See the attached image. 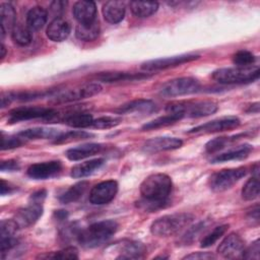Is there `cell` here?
<instances>
[{"label":"cell","instance_id":"obj_1","mask_svg":"<svg viewBox=\"0 0 260 260\" xmlns=\"http://www.w3.org/2000/svg\"><path fill=\"white\" fill-rule=\"evenodd\" d=\"M172 179L162 173H156L146 177L140 184L142 199L137 202L139 208L154 211L162 208L172 191Z\"/></svg>","mask_w":260,"mask_h":260},{"label":"cell","instance_id":"obj_2","mask_svg":"<svg viewBox=\"0 0 260 260\" xmlns=\"http://www.w3.org/2000/svg\"><path fill=\"white\" fill-rule=\"evenodd\" d=\"M117 221L106 219L91 223L77 234L78 243L84 248H95L108 242L118 230Z\"/></svg>","mask_w":260,"mask_h":260},{"label":"cell","instance_id":"obj_3","mask_svg":"<svg viewBox=\"0 0 260 260\" xmlns=\"http://www.w3.org/2000/svg\"><path fill=\"white\" fill-rule=\"evenodd\" d=\"M217 104L212 101H184L169 104L166 107L168 114H175L181 118H201L214 114Z\"/></svg>","mask_w":260,"mask_h":260},{"label":"cell","instance_id":"obj_4","mask_svg":"<svg viewBox=\"0 0 260 260\" xmlns=\"http://www.w3.org/2000/svg\"><path fill=\"white\" fill-rule=\"evenodd\" d=\"M260 70L258 66L219 68L212 72V79L221 84H242L258 79Z\"/></svg>","mask_w":260,"mask_h":260},{"label":"cell","instance_id":"obj_5","mask_svg":"<svg viewBox=\"0 0 260 260\" xmlns=\"http://www.w3.org/2000/svg\"><path fill=\"white\" fill-rule=\"evenodd\" d=\"M190 213H173L155 219L150 225V232L156 237H170L181 232L192 221Z\"/></svg>","mask_w":260,"mask_h":260},{"label":"cell","instance_id":"obj_6","mask_svg":"<svg viewBox=\"0 0 260 260\" xmlns=\"http://www.w3.org/2000/svg\"><path fill=\"white\" fill-rule=\"evenodd\" d=\"M200 88V82L194 77H179L164 83L159 88V94L165 98H175L194 93Z\"/></svg>","mask_w":260,"mask_h":260},{"label":"cell","instance_id":"obj_7","mask_svg":"<svg viewBox=\"0 0 260 260\" xmlns=\"http://www.w3.org/2000/svg\"><path fill=\"white\" fill-rule=\"evenodd\" d=\"M247 174V169L244 167L235 169H224L214 173L209 178V187L214 192H223L232 188Z\"/></svg>","mask_w":260,"mask_h":260},{"label":"cell","instance_id":"obj_8","mask_svg":"<svg viewBox=\"0 0 260 260\" xmlns=\"http://www.w3.org/2000/svg\"><path fill=\"white\" fill-rule=\"evenodd\" d=\"M106 252H110L115 259H140L143 258L146 248L141 242L123 240L110 246Z\"/></svg>","mask_w":260,"mask_h":260},{"label":"cell","instance_id":"obj_9","mask_svg":"<svg viewBox=\"0 0 260 260\" xmlns=\"http://www.w3.org/2000/svg\"><path fill=\"white\" fill-rule=\"evenodd\" d=\"M102 85L98 82H88L74 88L65 90L64 92L59 93L58 95L54 96L53 102L55 104H64V103H71L80 100H84L87 98H91L99 92L102 91Z\"/></svg>","mask_w":260,"mask_h":260},{"label":"cell","instance_id":"obj_10","mask_svg":"<svg viewBox=\"0 0 260 260\" xmlns=\"http://www.w3.org/2000/svg\"><path fill=\"white\" fill-rule=\"evenodd\" d=\"M200 56L197 54H182L165 58H157L153 60H148L141 63L140 68L144 71H158L165 70L173 67L180 66L182 64L197 60Z\"/></svg>","mask_w":260,"mask_h":260},{"label":"cell","instance_id":"obj_11","mask_svg":"<svg viewBox=\"0 0 260 260\" xmlns=\"http://www.w3.org/2000/svg\"><path fill=\"white\" fill-rule=\"evenodd\" d=\"M241 121L239 118L235 116H226L211 120L204 124L198 125L188 131V133L195 134H208V133H216L222 131H229L239 127Z\"/></svg>","mask_w":260,"mask_h":260},{"label":"cell","instance_id":"obj_12","mask_svg":"<svg viewBox=\"0 0 260 260\" xmlns=\"http://www.w3.org/2000/svg\"><path fill=\"white\" fill-rule=\"evenodd\" d=\"M56 115L53 109L43 107H20L13 109L8 114V121L10 123H17L20 121H27L32 119H51Z\"/></svg>","mask_w":260,"mask_h":260},{"label":"cell","instance_id":"obj_13","mask_svg":"<svg viewBox=\"0 0 260 260\" xmlns=\"http://www.w3.org/2000/svg\"><path fill=\"white\" fill-rule=\"evenodd\" d=\"M117 192L118 183L116 181H103L91 188L88 200L93 205H104L111 202L115 198Z\"/></svg>","mask_w":260,"mask_h":260},{"label":"cell","instance_id":"obj_14","mask_svg":"<svg viewBox=\"0 0 260 260\" xmlns=\"http://www.w3.org/2000/svg\"><path fill=\"white\" fill-rule=\"evenodd\" d=\"M245 249L244 240L237 233L229 234L218 245L217 253L228 259H235L242 257Z\"/></svg>","mask_w":260,"mask_h":260},{"label":"cell","instance_id":"obj_15","mask_svg":"<svg viewBox=\"0 0 260 260\" xmlns=\"http://www.w3.org/2000/svg\"><path fill=\"white\" fill-rule=\"evenodd\" d=\"M18 229H20L14 219H4L0 223V244H1V254H4L14 248L18 239L16 237Z\"/></svg>","mask_w":260,"mask_h":260},{"label":"cell","instance_id":"obj_16","mask_svg":"<svg viewBox=\"0 0 260 260\" xmlns=\"http://www.w3.org/2000/svg\"><path fill=\"white\" fill-rule=\"evenodd\" d=\"M62 171V162L60 160H50L34 164L28 167L27 176L35 180H46L55 177Z\"/></svg>","mask_w":260,"mask_h":260},{"label":"cell","instance_id":"obj_17","mask_svg":"<svg viewBox=\"0 0 260 260\" xmlns=\"http://www.w3.org/2000/svg\"><path fill=\"white\" fill-rule=\"evenodd\" d=\"M43 214L42 203L29 201L28 205L18 209L14 215V220L20 229L32 225Z\"/></svg>","mask_w":260,"mask_h":260},{"label":"cell","instance_id":"obj_18","mask_svg":"<svg viewBox=\"0 0 260 260\" xmlns=\"http://www.w3.org/2000/svg\"><path fill=\"white\" fill-rule=\"evenodd\" d=\"M183 145V141L177 137H155L147 140L143 146V151L147 153H155L166 150L178 149Z\"/></svg>","mask_w":260,"mask_h":260},{"label":"cell","instance_id":"obj_19","mask_svg":"<svg viewBox=\"0 0 260 260\" xmlns=\"http://www.w3.org/2000/svg\"><path fill=\"white\" fill-rule=\"evenodd\" d=\"M148 77H149L148 73H133V72H124V71L99 72L93 76L95 80L107 82V83L120 82V81H135V80H141Z\"/></svg>","mask_w":260,"mask_h":260},{"label":"cell","instance_id":"obj_20","mask_svg":"<svg viewBox=\"0 0 260 260\" xmlns=\"http://www.w3.org/2000/svg\"><path fill=\"white\" fill-rule=\"evenodd\" d=\"M72 11L75 19L81 24L90 23L95 20L96 7L93 1H77L74 3Z\"/></svg>","mask_w":260,"mask_h":260},{"label":"cell","instance_id":"obj_21","mask_svg":"<svg viewBox=\"0 0 260 260\" xmlns=\"http://www.w3.org/2000/svg\"><path fill=\"white\" fill-rule=\"evenodd\" d=\"M70 24L62 17L54 18L48 25L46 34L47 37L53 42H62L70 35Z\"/></svg>","mask_w":260,"mask_h":260},{"label":"cell","instance_id":"obj_22","mask_svg":"<svg viewBox=\"0 0 260 260\" xmlns=\"http://www.w3.org/2000/svg\"><path fill=\"white\" fill-rule=\"evenodd\" d=\"M103 148L104 145L101 143H85L76 147L69 148L66 151V156L70 160H80L100 153Z\"/></svg>","mask_w":260,"mask_h":260},{"label":"cell","instance_id":"obj_23","mask_svg":"<svg viewBox=\"0 0 260 260\" xmlns=\"http://www.w3.org/2000/svg\"><path fill=\"white\" fill-rule=\"evenodd\" d=\"M63 132L54 128L47 127H35L20 131L17 135L25 140H36V139H56Z\"/></svg>","mask_w":260,"mask_h":260},{"label":"cell","instance_id":"obj_24","mask_svg":"<svg viewBox=\"0 0 260 260\" xmlns=\"http://www.w3.org/2000/svg\"><path fill=\"white\" fill-rule=\"evenodd\" d=\"M125 3L122 1H108L103 5L104 18L110 23H118L125 16Z\"/></svg>","mask_w":260,"mask_h":260},{"label":"cell","instance_id":"obj_25","mask_svg":"<svg viewBox=\"0 0 260 260\" xmlns=\"http://www.w3.org/2000/svg\"><path fill=\"white\" fill-rule=\"evenodd\" d=\"M252 149H253V147L250 144L239 145V146L232 148L225 152L215 155L214 157H212L210 159V161H211V164H218V162H224V161H230V160L244 159L250 154Z\"/></svg>","mask_w":260,"mask_h":260},{"label":"cell","instance_id":"obj_26","mask_svg":"<svg viewBox=\"0 0 260 260\" xmlns=\"http://www.w3.org/2000/svg\"><path fill=\"white\" fill-rule=\"evenodd\" d=\"M104 164H105L104 158H94V159L83 161L81 164L74 166L71 169L70 176L74 179L88 177V176L92 175L93 173H95L96 171H99L103 167Z\"/></svg>","mask_w":260,"mask_h":260},{"label":"cell","instance_id":"obj_27","mask_svg":"<svg viewBox=\"0 0 260 260\" xmlns=\"http://www.w3.org/2000/svg\"><path fill=\"white\" fill-rule=\"evenodd\" d=\"M156 110V105L150 100H134L131 101L118 109L119 114H129V113H144L150 114Z\"/></svg>","mask_w":260,"mask_h":260},{"label":"cell","instance_id":"obj_28","mask_svg":"<svg viewBox=\"0 0 260 260\" xmlns=\"http://www.w3.org/2000/svg\"><path fill=\"white\" fill-rule=\"evenodd\" d=\"M0 18H1V40H3L5 32L12 30L15 26L16 12L10 3L0 4Z\"/></svg>","mask_w":260,"mask_h":260},{"label":"cell","instance_id":"obj_29","mask_svg":"<svg viewBox=\"0 0 260 260\" xmlns=\"http://www.w3.org/2000/svg\"><path fill=\"white\" fill-rule=\"evenodd\" d=\"M48 13L42 6L30 8L26 14V24L30 30H40L47 22Z\"/></svg>","mask_w":260,"mask_h":260},{"label":"cell","instance_id":"obj_30","mask_svg":"<svg viewBox=\"0 0 260 260\" xmlns=\"http://www.w3.org/2000/svg\"><path fill=\"white\" fill-rule=\"evenodd\" d=\"M100 35V24L98 20L90 23H78L75 27V36L78 40L84 42H91Z\"/></svg>","mask_w":260,"mask_h":260},{"label":"cell","instance_id":"obj_31","mask_svg":"<svg viewBox=\"0 0 260 260\" xmlns=\"http://www.w3.org/2000/svg\"><path fill=\"white\" fill-rule=\"evenodd\" d=\"M130 9L132 13L139 18H146L151 16L158 9L157 2L147 1H132L130 2Z\"/></svg>","mask_w":260,"mask_h":260},{"label":"cell","instance_id":"obj_32","mask_svg":"<svg viewBox=\"0 0 260 260\" xmlns=\"http://www.w3.org/2000/svg\"><path fill=\"white\" fill-rule=\"evenodd\" d=\"M87 186H88V183L85 181H81L72 185L63 194L59 196V201L64 204L77 201L84 194Z\"/></svg>","mask_w":260,"mask_h":260},{"label":"cell","instance_id":"obj_33","mask_svg":"<svg viewBox=\"0 0 260 260\" xmlns=\"http://www.w3.org/2000/svg\"><path fill=\"white\" fill-rule=\"evenodd\" d=\"M244 134H238V135H234V136H222V137H216L214 139L209 140L206 145H205V150L208 153H214L217 152L218 150L223 149L224 147H226L228 145L232 144L233 142H235L237 139L243 137Z\"/></svg>","mask_w":260,"mask_h":260},{"label":"cell","instance_id":"obj_34","mask_svg":"<svg viewBox=\"0 0 260 260\" xmlns=\"http://www.w3.org/2000/svg\"><path fill=\"white\" fill-rule=\"evenodd\" d=\"M93 118L87 113H75L67 116L64 119V123L73 128H86L91 127Z\"/></svg>","mask_w":260,"mask_h":260},{"label":"cell","instance_id":"obj_35","mask_svg":"<svg viewBox=\"0 0 260 260\" xmlns=\"http://www.w3.org/2000/svg\"><path fill=\"white\" fill-rule=\"evenodd\" d=\"M259 175H254L245 183L244 187L242 188V197L247 201L254 200L259 196Z\"/></svg>","mask_w":260,"mask_h":260},{"label":"cell","instance_id":"obj_36","mask_svg":"<svg viewBox=\"0 0 260 260\" xmlns=\"http://www.w3.org/2000/svg\"><path fill=\"white\" fill-rule=\"evenodd\" d=\"M11 39L18 46H27L31 42L30 29L21 24H15L11 30Z\"/></svg>","mask_w":260,"mask_h":260},{"label":"cell","instance_id":"obj_37","mask_svg":"<svg viewBox=\"0 0 260 260\" xmlns=\"http://www.w3.org/2000/svg\"><path fill=\"white\" fill-rule=\"evenodd\" d=\"M182 118L178 115L175 114H168L161 117H158L150 122H147L146 124H144L142 126V130H153V129H157V128H161V127H166L169 126L171 124H174L176 122H178L179 120H181Z\"/></svg>","mask_w":260,"mask_h":260},{"label":"cell","instance_id":"obj_38","mask_svg":"<svg viewBox=\"0 0 260 260\" xmlns=\"http://www.w3.org/2000/svg\"><path fill=\"white\" fill-rule=\"evenodd\" d=\"M228 228H229L228 224H221V225L214 228L208 235H206L202 239L200 246L202 248L211 247L215 242H217L218 239H220L225 234V232L228 231Z\"/></svg>","mask_w":260,"mask_h":260},{"label":"cell","instance_id":"obj_39","mask_svg":"<svg viewBox=\"0 0 260 260\" xmlns=\"http://www.w3.org/2000/svg\"><path fill=\"white\" fill-rule=\"evenodd\" d=\"M92 136L93 135L91 133H88L85 131H69V132L62 133L59 137H57L54 140V143H67V142H71V141L87 139Z\"/></svg>","mask_w":260,"mask_h":260},{"label":"cell","instance_id":"obj_40","mask_svg":"<svg viewBox=\"0 0 260 260\" xmlns=\"http://www.w3.org/2000/svg\"><path fill=\"white\" fill-rule=\"evenodd\" d=\"M256 58L253 53L247 50H241L234 54L233 56V63L238 67H248L252 66L255 62Z\"/></svg>","mask_w":260,"mask_h":260},{"label":"cell","instance_id":"obj_41","mask_svg":"<svg viewBox=\"0 0 260 260\" xmlns=\"http://www.w3.org/2000/svg\"><path fill=\"white\" fill-rule=\"evenodd\" d=\"M40 258L51 259H78V251L75 247H66L60 251L48 253L47 255H40Z\"/></svg>","mask_w":260,"mask_h":260},{"label":"cell","instance_id":"obj_42","mask_svg":"<svg viewBox=\"0 0 260 260\" xmlns=\"http://www.w3.org/2000/svg\"><path fill=\"white\" fill-rule=\"evenodd\" d=\"M122 122V118L116 116H103L98 119H93L91 127L98 129H109L116 127Z\"/></svg>","mask_w":260,"mask_h":260},{"label":"cell","instance_id":"obj_43","mask_svg":"<svg viewBox=\"0 0 260 260\" xmlns=\"http://www.w3.org/2000/svg\"><path fill=\"white\" fill-rule=\"evenodd\" d=\"M24 140L19 137L18 135L15 136H5L4 133H1V149H12L15 147H19L21 144H23Z\"/></svg>","mask_w":260,"mask_h":260},{"label":"cell","instance_id":"obj_44","mask_svg":"<svg viewBox=\"0 0 260 260\" xmlns=\"http://www.w3.org/2000/svg\"><path fill=\"white\" fill-rule=\"evenodd\" d=\"M259 253H260V242H259V240H256L247 249H244L242 257L245 259L258 260L260 257Z\"/></svg>","mask_w":260,"mask_h":260},{"label":"cell","instance_id":"obj_45","mask_svg":"<svg viewBox=\"0 0 260 260\" xmlns=\"http://www.w3.org/2000/svg\"><path fill=\"white\" fill-rule=\"evenodd\" d=\"M206 225H205V223L204 222H199V223H197L196 225H194L193 228H191L187 233H186V235L183 237V242L185 243V244H187V243H189V242H192V241H194L197 237H198V235L202 232V231H204V228H205Z\"/></svg>","mask_w":260,"mask_h":260},{"label":"cell","instance_id":"obj_46","mask_svg":"<svg viewBox=\"0 0 260 260\" xmlns=\"http://www.w3.org/2000/svg\"><path fill=\"white\" fill-rule=\"evenodd\" d=\"M66 5H67L66 1H60V0L53 1L50 5V11L55 16V18H58L64 12Z\"/></svg>","mask_w":260,"mask_h":260},{"label":"cell","instance_id":"obj_47","mask_svg":"<svg viewBox=\"0 0 260 260\" xmlns=\"http://www.w3.org/2000/svg\"><path fill=\"white\" fill-rule=\"evenodd\" d=\"M19 164L18 161L14 159H8V160H2L0 165V170L2 172H13L19 170Z\"/></svg>","mask_w":260,"mask_h":260},{"label":"cell","instance_id":"obj_48","mask_svg":"<svg viewBox=\"0 0 260 260\" xmlns=\"http://www.w3.org/2000/svg\"><path fill=\"white\" fill-rule=\"evenodd\" d=\"M214 258L215 256L209 252H195L184 257V259H192V260H198V259L208 260V259H214Z\"/></svg>","mask_w":260,"mask_h":260},{"label":"cell","instance_id":"obj_49","mask_svg":"<svg viewBox=\"0 0 260 260\" xmlns=\"http://www.w3.org/2000/svg\"><path fill=\"white\" fill-rule=\"evenodd\" d=\"M15 189H16L15 186H13V185H11L10 183L4 181L3 179L1 180V184H0V194H1L2 196L6 195V194L12 193Z\"/></svg>","mask_w":260,"mask_h":260},{"label":"cell","instance_id":"obj_50","mask_svg":"<svg viewBox=\"0 0 260 260\" xmlns=\"http://www.w3.org/2000/svg\"><path fill=\"white\" fill-rule=\"evenodd\" d=\"M46 197V191L45 190H40L38 192H35L30 195L29 201H34V202H38V203H42L44 201Z\"/></svg>","mask_w":260,"mask_h":260},{"label":"cell","instance_id":"obj_51","mask_svg":"<svg viewBox=\"0 0 260 260\" xmlns=\"http://www.w3.org/2000/svg\"><path fill=\"white\" fill-rule=\"evenodd\" d=\"M248 217L252 221L254 220L256 223H258V221H259V205L258 204H256L254 207H252V209L248 212Z\"/></svg>","mask_w":260,"mask_h":260},{"label":"cell","instance_id":"obj_52","mask_svg":"<svg viewBox=\"0 0 260 260\" xmlns=\"http://www.w3.org/2000/svg\"><path fill=\"white\" fill-rule=\"evenodd\" d=\"M248 112H252V113H258L259 112V104L258 103H255L253 105L250 106L249 110H247Z\"/></svg>","mask_w":260,"mask_h":260},{"label":"cell","instance_id":"obj_53","mask_svg":"<svg viewBox=\"0 0 260 260\" xmlns=\"http://www.w3.org/2000/svg\"><path fill=\"white\" fill-rule=\"evenodd\" d=\"M56 215H57L58 218L64 219V218L67 216V213H66V211H64V210H58V211H56Z\"/></svg>","mask_w":260,"mask_h":260},{"label":"cell","instance_id":"obj_54","mask_svg":"<svg viewBox=\"0 0 260 260\" xmlns=\"http://www.w3.org/2000/svg\"><path fill=\"white\" fill-rule=\"evenodd\" d=\"M1 58L3 59L4 57H5V55H6V49H5V46L3 45V43L1 44Z\"/></svg>","mask_w":260,"mask_h":260}]
</instances>
